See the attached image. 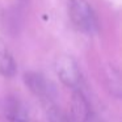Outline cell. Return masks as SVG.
I'll use <instances>...</instances> for the list:
<instances>
[{
  "label": "cell",
  "mask_w": 122,
  "mask_h": 122,
  "mask_svg": "<svg viewBox=\"0 0 122 122\" xmlns=\"http://www.w3.org/2000/svg\"><path fill=\"white\" fill-rule=\"evenodd\" d=\"M12 122H28L26 118H16V119H12Z\"/></svg>",
  "instance_id": "obj_7"
},
{
  "label": "cell",
  "mask_w": 122,
  "mask_h": 122,
  "mask_svg": "<svg viewBox=\"0 0 122 122\" xmlns=\"http://www.w3.org/2000/svg\"><path fill=\"white\" fill-rule=\"evenodd\" d=\"M16 74V62L7 45L0 41V75L11 77Z\"/></svg>",
  "instance_id": "obj_5"
},
{
  "label": "cell",
  "mask_w": 122,
  "mask_h": 122,
  "mask_svg": "<svg viewBox=\"0 0 122 122\" xmlns=\"http://www.w3.org/2000/svg\"><path fill=\"white\" fill-rule=\"evenodd\" d=\"M72 116L77 122H87L91 116V108L87 98L80 91H75L71 100Z\"/></svg>",
  "instance_id": "obj_3"
},
{
  "label": "cell",
  "mask_w": 122,
  "mask_h": 122,
  "mask_svg": "<svg viewBox=\"0 0 122 122\" xmlns=\"http://www.w3.org/2000/svg\"><path fill=\"white\" fill-rule=\"evenodd\" d=\"M108 79H109L108 87L110 88V92L113 93L114 96L119 97V96H121V89H122L121 85L122 84H121V77H119L118 71H113V70H112V72L108 74Z\"/></svg>",
  "instance_id": "obj_6"
},
{
  "label": "cell",
  "mask_w": 122,
  "mask_h": 122,
  "mask_svg": "<svg viewBox=\"0 0 122 122\" xmlns=\"http://www.w3.org/2000/svg\"><path fill=\"white\" fill-rule=\"evenodd\" d=\"M68 15L79 30L93 34L98 30V21L92 5L87 0H68Z\"/></svg>",
  "instance_id": "obj_1"
},
{
  "label": "cell",
  "mask_w": 122,
  "mask_h": 122,
  "mask_svg": "<svg viewBox=\"0 0 122 122\" xmlns=\"http://www.w3.org/2000/svg\"><path fill=\"white\" fill-rule=\"evenodd\" d=\"M25 84L29 87L34 95L40 96V97H46L49 95V85L47 81L42 75L37 74V72H28L24 76Z\"/></svg>",
  "instance_id": "obj_4"
},
{
  "label": "cell",
  "mask_w": 122,
  "mask_h": 122,
  "mask_svg": "<svg viewBox=\"0 0 122 122\" xmlns=\"http://www.w3.org/2000/svg\"><path fill=\"white\" fill-rule=\"evenodd\" d=\"M55 72L67 87H77L80 83V70L76 62L68 55H61L55 61Z\"/></svg>",
  "instance_id": "obj_2"
}]
</instances>
